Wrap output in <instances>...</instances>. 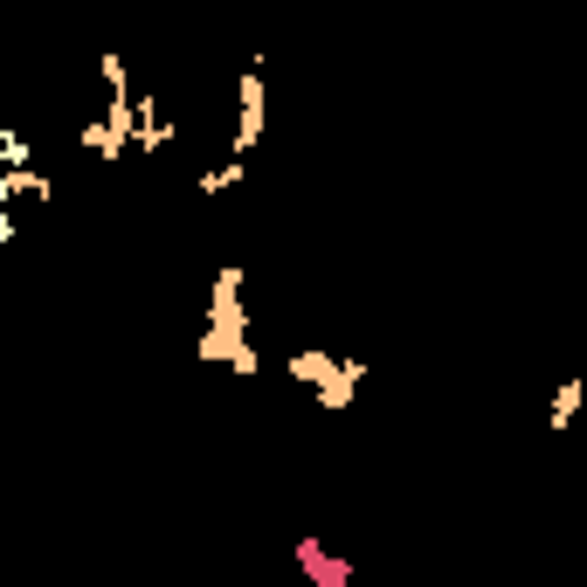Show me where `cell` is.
Segmentation results:
<instances>
[{
  "mask_svg": "<svg viewBox=\"0 0 587 587\" xmlns=\"http://www.w3.org/2000/svg\"><path fill=\"white\" fill-rule=\"evenodd\" d=\"M297 567L312 574L318 587H346V580H352V567H346V559H325V546H318V540H304V546H297Z\"/></svg>",
  "mask_w": 587,
  "mask_h": 587,
  "instance_id": "7a4b0ae2",
  "label": "cell"
},
{
  "mask_svg": "<svg viewBox=\"0 0 587 587\" xmlns=\"http://www.w3.org/2000/svg\"><path fill=\"white\" fill-rule=\"evenodd\" d=\"M84 145L97 152V160H124V152H132V145H124V132H118L111 118H90V124H84Z\"/></svg>",
  "mask_w": 587,
  "mask_h": 587,
  "instance_id": "3957f363",
  "label": "cell"
},
{
  "mask_svg": "<svg viewBox=\"0 0 587 587\" xmlns=\"http://www.w3.org/2000/svg\"><path fill=\"white\" fill-rule=\"evenodd\" d=\"M257 139H263V63L236 76V139H228V152H236V160H249V152H257Z\"/></svg>",
  "mask_w": 587,
  "mask_h": 587,
  "instance_id": "6da1fadb",
  "label": "cell"
},
{
  "mask_svg": "<svg viewBox=\"0 0 587 587\" xmlns=\"http://www.w3.org/2000/svg\"><path fill=\"white\" fill-rule=\"evenodd\" d=\"M580 401H587V380H567V388L553 394V415H546V428H567V422L580 415Z\"/></svg>",
  "mask_w": 587,
  "mask_h": 587,
  "instance_id": "277c9868",
  "label": "cell"
},
{
  "mask_svg": "<svg viewBox=\"0 0 587 587\" xmlns=\"http://www.w3.org/2000/svg\"><path fill=\"white\" fill-rule=\"evenodd\" d=\"M236 181H242V160H228V166H208V173H200V194H228Z\"/></svg>",
  "mask_w": 587,
  "mask_h": 587,
  "instance_id": "5b68a950",
  "label": "cell"
}]
</instances>
